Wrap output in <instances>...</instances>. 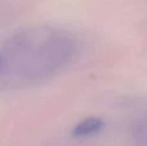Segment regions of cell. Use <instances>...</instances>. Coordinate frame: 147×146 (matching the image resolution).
Wrapping results in <instances>:
<instances>
[{"label": "cell", "mask_w": 147, "mask_h": 146, "mask_svg": "<svg viewBox=\"0 0 147 146\" xmlns=\"http://www.w3.org/2000/svg\"><path fill=\"white\" fill-rule=\"evenodd\" d=\"M76 52V39L61 28L17 31L0 47V89H23L48 82L72 61Z\"/></svg>", "instance_id": "1"}, {"label": "cell", "mask_w": 147, "mask_h": 146, "mask_svg": "<svg viewBox=\"0 0 147 146\" xmlns=\"http://www.w3.org/2000/svg\"><path fill=\"white\" fill-rule=\"evenodd\" d=\"M105 123L102 119L96 118V116H90V118H86L84 120L79 122L72 129V135L78 139L80 137H89L97 135L102 128H103Z\"/></svg>", "instance_id": "2"}]
</instances>
